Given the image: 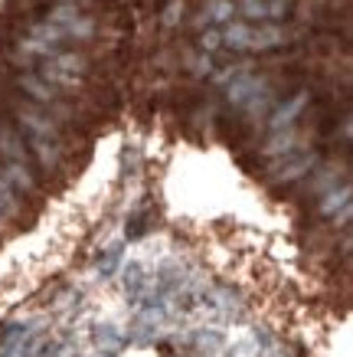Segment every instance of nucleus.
Segmentation results:
<instances>
[{
    "mask_svg": "<svg viewBox=\"0 0 353 357\" xmlns=\"http://www.w3.org/2000/svg\"><path fill=\"white\" fill-rule=\"evenodd\" d=\"M121 344H125V335H115L111 328L98 331V347H102V351H118Z\"/></svg>",
    "mask_w": 353,
    "mask_h": 357,
    "instance_id": "nucleus-1",
    "label": "nucleus"
},
{
    "mask_svg": "<svg viewBox=\"0 0 353 357\" xmlns=\"http://www.w3.org/2000/svg\"><path fill=\"white\" fill-rule=\"evenodd\" d=\"M26 331H30L26 325H7V331H0V344H3V347H10L13 341H17V337H23Z\"/></svg>",
    "mask_w": 353,
    "mask_h": 357,
    "instance_id": "nucleus-2",
    "label": "nucleus"
},
{
    "mask_svg": "<svg viewBox=\"0 0 353 357\" xmlns=\"http://www.w3.org/2000/svg\"><path fill=\"white\" fill-rule=\"evenodd\" d=\"M118 256H121V249L118 246H111L108 249V256L102 262H98V269H102V275H111V272H115V266H118Z\"/></svg>",
    "mask_w": 353,
    "mask_h": 357,
    "instance_id": "nucleus-3",
    "label": "nucleus"
}]
</instances>
